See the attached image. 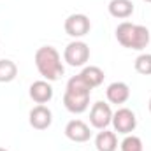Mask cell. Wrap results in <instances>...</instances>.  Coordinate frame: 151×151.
<instances>
[{
    "label": "cell",
    "mask_w": 151,
    "mask_h": 151,
    "mask_svg": "<svg viewBox=\"0 0 151 151\" xmlns=\"http://www.w3.org/2000/svg\"><path fill=\"white\" fill-rule=\"evenodd\" d=\"M35 67H37L39 74L42 76L46 81H58L62 79V76L65 74V67L62 63V56L60 53L53 47V46H42L35 51L34 56Z\"/></svg>",
    "instance_id": "6da1fadb"
},
{
    "label": "cell",
    "mask_w": 151,
    "mask_h": 151,
    "mask_svg": "<svg viewBox=\"0 0 151 151\" xmlns=\"http://www.w3.org/2000/svg\"><path fill=\"white\" fill-rule=\"evenodd\" d=\"M116 39L123 47L141 51L150 44V30L144 25L123 21L116 27Z\"/></svg>",
    "instance_id": "7a4b0ae2"
},
{
    "label": "cell",
    "mask_w": 151,
    "mask_h": 151,
    "mask_svg": "<svg viewBox=\"0 0 151 151\" xmlns=\"http://www.w3.org/2000/svg\"><path fill=\"white\" fill-rule=\"evenodd\" d=\"M63 60L70 67H83L90 60V46L83 40H72L63 51Z\"/></svg>",
    "instance_id": "3957f363"
},
{
    "label": "cell",
    "mask_w": 151,
    "mask_h": 151,
    "mask_svg": "<svg viewBox=\"0 0 151 151\" xmlns=\"http://www.w3.org/2000/svg\"><path fill=\"white\" fill-rule=\"evenodd\" d=\"M63 28H65V34L70 35L74 39L84 37L90 34L91 30V21L86 14H70L65 23H63Z\"/></svg>",
    "instance_id": "277c9868"
},
{
    "label": "cell",
    "mask_w": 151,
    "mask_h": 151,
    "mask_svg": "<svg viewBox=\"0 0 151 151\" xmlns=\"http://www.w3.org/2000/svg\"><path fill=\"white\" fill-rule=\"evenodd\" d=\"M113 127H114V132L118 134H123V135H128L135 130L137 127V118H135V113L127 109V107H121L118 109L116 113L113 114Z\"/></svg>",
    "instance_id": "5b68a950"
},
{
    "label": "cell",
    "mask_w": 151,
    "mask_h": 151,
    "mask_svg": "<svg viewBox=\"0 0 151 151\" xmlns=\"http://www.w3.org/2000/svg\"><path fill=\"white\" fill-rule=\"evenodd\" d=\"M113 111H111V106L99 100L91 106V111H90V123L93 128L97 130H104L111 125L113 121Z\"/></svg>",
    "instance_id": "8992f818"
},
{
    "label": "cell",
    "mask_w": 151,
    "mask_h": 151,
    "mask_svg": "<svg viewBox=\"0 0 151 151\" xmlns=\"http://www.w3.org/2000/svg\"><path fill=\"white\" fill-rule=\"evenodd\" d=\"M28 121H30V125H32L35 130H46V128H49L51 123H53V113H51V109L46 107L44 104H39V106H35V107L30 111Z\"/></svg>",
    "instance_id": "52a82bcc"
},
{
    "label": "cell",
    "mask_w": 151,
    "mask_h": 151,
    "mask_svg": "<svg viewBox=\"0 0 151 151\" xmlns=\"http://www.w3.org/2000/svg\"><path fill=\"white\" fill-rule=\"evenodd\" d=\"M65 135L67 139H70L72 142H86L90 141L91 137V132H90V127L81 121V119H72L67 123L65 127Z\"/></svg>",
    "instance_id": "ba28073f"
},
{
    "label": "cell",
    "mask_w": 151,
    "mask_h": 151,
    "mask_svg": "<svg viewBox=\"0 0 151 151\" xmlns=\"http://www.w3.org/2000/svg\"><path fill=\"white\" fill-rule=\"evenodd\" d=\"M28 95L30 99L35 102V104H46L53 99V86L49 84V81L42 79V81H35L30 84V90H28Z\"/></svg>",
    "instance_id": "9c48e42d"
},
{
    "label": "cell",
    "mask_w": 151,
    "mask_h": 151,
    "mask_svg": "<svg viewBox=\"0 0 151 151\" xmlns=\"http://www.w3.org/2000/svg\"><path fill=\"white\" fill-rule=\"evenodd\" d=\"M106 97L111 104H116V106H121L125 104L128 99H130V88L127 83L123 81H116V83H111L106 90Z\"/></svg>",
    "instance_id": "30bf717a"
},
{
    "label": "cell",
    "mask_w": 151,
    "mask_h": 151,
    "mask_svg": "<svg viewBox=\"0 0 151 151\" xmlns=\"http://www.w3.org/2000/svg\"><path fill=\"white\" fill-rule=\"evenodd\" d=\"M63 106L69 113L81 114L90 107V95H76V93H63Z\"/></svg>",
    "instance_id": "8fae6325"
},
{
    "label": "cell",
    "mask_w": 151,
    "mask_h": 151,
    "mask_svg": "<svg viewBox=\"0 0 151 151\" xmlns=\"http://www.w3.org/2000/svg\"><path fill=\"white\" fill-rule=\"evenodd\" d=\"M95 148H97V151H116L118 150L116 132H111L107 128L100 130L95 137Z\"/></svg>",
    "instance_id": "7c38bea8"
},
{
    "label": "cell",
    "mask_w": 151,
    "mask_h": 151,
    "mask_svg": "<svg viewBox=\"0 0 151 151\" xmlns=\"http://www.w3.org/2000/svg\"><path fill=\"white\" fill-rule=\"evenodd\" d=\"M109 14L118 19H127L134 14V4L132 0H111L109 5Z\"/></svg>",
    "instance_id": "4fadbf2b"
},
{
    "label": "cell",
    "mask_w": 151,
    "mask_h": 151,
    "mask_svg": "<svg viewBox=\"0 0 151 151\" xmlns=\"http://www.w3.org/2000/svg\"><path fill=\"white\" fill-rule=\"evenodd\" d=\"M81 77L84 79V83L93 90V88H97V86H100L102 83H104V70L100 69V67H97V65H88V67H84L83 70H81Z\"/></svg>",
    "instance_id": "5bb4252c"
},
{
    "label": "cell",
    "mask_w": 151,
    "mask_h": 151,
    "mask_svg": "<svg viewBox=\"0 0 151 151\" xmlns=\"http://www.w3.org/2000/svg\"><path fill=\"white\" fill-rule=\"evenodd\" d=\"M65 91L69 93H76V95H91V88L84 83V79L81 76H72L69 81H67V88Z\"/></svg>",
    "instance_id": "9a60e30c"
},
{
    "label": "cell",
    "mask_w": 151,
    "mask_h": 151,
    "mask_svg": "<svg viewBox=\"0 0 151 151\" xmlns=\"http://www.w3.org/2000/svg\"><path fill=\"white\" fill-rule=\"evenodd\" d=\"M18 76V67L12 60H0V83H11Z\"/></svg>",
    "instance_id": "2e32d148"
},
{
    "label": "cell",
    "mask_w": 151,
    "mask_h": 151,
    "mask_svg": "<svg viewBox=\"0 0 151 151\" xmlns=\"http://www.w3.org/2000/svg\"><path fill=\"white\" fill-rule=\"evenodd\" d=\"M134 67L141 76H151V55L150 53L139 55L134 62Z\"/></svg>",
    "instance_id": "e0dca14e"
},
{
    "label": "cell",
    "mask_w": 151,
    "mask_h": 151,
    "mask_svg": "<svg viewBox=\"0 0 151 151\" xmlns=\"http://www.w3.org/2000/svg\"><path fill=\"white\" fill-rule=\"evenodd\" d=\"M119 150L121 151H142L144 150V146H142L141 137H137V135H130V134H128V135L121 141Z\"/></svg>",
    "instance_id": "ac0fdd59"
},
{
    "label": "cell",
    "mask_w": 151,
    "mask_h": 151,
    "mask_svg": "<svg viewBox=\"0 0 151 151\" xmlns=\"http://www.w3.org/2000/svg\"><path fill=\"white\" fill-rule=\"evenodd\" d=\"M150 113H151V99H150Z\"/></svg>",
    "instance_id": "d6986e66"
},
{
    "label": "cell",
    "mask_w": 151,
    "mask_h": 151,
    "mask_svg": "<svg viewBox=\"0 0 151 151\" xmlns=\"http://www.w3.org/2000/svg\"><path fill=\"white\" fill-rule=\"evenodd\" d=\"M0 151H7V150H5V148H0Z\"/></svg>",
    "instance_id": "ffe728a7"
},
{
    "label": "cell",
    "mask_w": 151,
    "mask_h": 151,
    "mask_svg": "<svg viewBox=\"0 0 151 151\" xmlns=\"http://www.w3.org/2000/svg\"><path fill=\"white\" fill-rule=\"evenodd\" d=\"M144 2H150V4H151V0H144Z\"/></svg>",
    "instance_id": "44dd1931"
}]
</instances>
